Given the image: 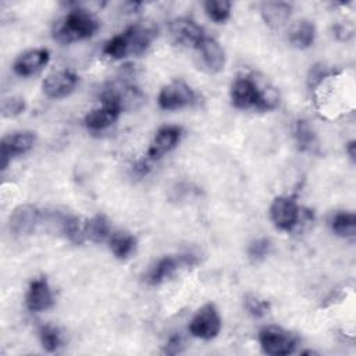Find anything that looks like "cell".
I'll use <instances>...</instances> for the list:
<instances>
[{"instance_id": "obj_25", "label": "cell", "mask_w": 356, "mask_h": 356, "mask_svg": "<svg viewBox=\"0 0 356 356\" xmlns=\"http://www.w3.org/2000/svg\"><path fill=\"white\" fill-rule=\"evenodd\" d=\"M38 334H39L42 348L46 352H50V353L57 352L60 349V346L63 345L61 332L53 324H42L38 330Z\"/></svg>"}, {"instance_id": "obj_24", "label": "cell", "mask_w": 356, "mask_h": 356, "mask_svg": "<svg viewBox=\"0 0 356 356\" xmlns=\"http://www.w3.org/2000/svg\"><path fill=\"white\" fill-rule=\"evenodd\" d=\"M331 228L338 236L352 238L355 236L356 231V216L349 211H339L334 214L331 220Z\"/></svg>"}, {"instance_id": "obj_15", "label": "cell", "mask_w": 356, "mask_h": 356, "mask_svg": "<svg viewBox=\"0 0 356 356\" xmlns=\"http://www.w3.org/2000/svg\"><path fill=\"white\" fill-rule=\"evenodd\" d=\"M49 51L46 49H32L19 54L14 64L13 70L19 76H31L38 74L49 63Z\"/></svg>"}, {"instance_id": "obj_6", "label": "cell", "mask_w": 356, "mask_h": 356, "mask_svg": "<svg viewBox=\"0 0 356 356\" xmlns=\"http://www.w3.org/2000/svg\"><path fill=\"white\" fill-rule=\"evenodd\" d=\"M270 217L281 231H292L300 218V209L291 196H277L270 206Z\"/></svg>"}, {"instance_id": "obj_27", "label": "cell", "mask_w": 356, "mask_h": 356, "mask_svg": "<svg viewBox=\"0 0 356 356\" xmlns=\"http://www.w3.org/2000/svg\"><path fill=\"white\" fill-rule=\"evenodd\" d=\"M103 51L106 56H108L110 58H114V60H121V58L127 57L129 54V50H128V44H127V39H125L124 33L121 32L120 35L113 36L104 44Z\"/></svg>"}, {"instance_id": "obj_32", "label": "cell", "mask_w": 356, "mask_h": 356, "mask_svg": "<svg viewBox=\"0 0 356 356\" xmlns=\"http://www.w3.org/2000/svg\"><path fill=\"white\" fill-rule=\"evenodd\" d=\"M184 348H185L184 338L181 335H172L165 342L163 352L165 355H178V353H181L184 350Z\"/></svg>"}, {"instance_id": "obj_1", "label": "cell", "mask_w": 356, "mask_h": 356, "mask_svg": "<svg viewBox=\"0 0 356 356\" xmlns=\"http://www.w3.org/2000/svg\"><path fill=\"white\" fill-rule=\"evenodd\" d=\"M231 103L239 110L257 108L260 111L274 110L278 106L280 97L274 88H260V85L250 76L236 78L229 90Z\"/></svg>"}, {"instance_id": "obj_9", "label": "cell", "mask_w": 356, "mask_h": 356, "mask_svg": "<svg viewBox=\"0 0 356 356\" xmlns=\"http://www.w3.org/2000/svg\"><path fill=\"white\" fill-rule=\"evenodd\" d=\"M199 67L209 72L217 74L225 65V53L221 44L213 38H204L196 47Z\"/></svg>"}, {"instance_id": "obj_14", "label": "cell", "mask_w": 356, "mask_h": 356, "mask_svg": "<svg viewBox=\"0 0 356 356\" xmlns=\"http://www.w3.org/2000/svg\"><path fill=\"white\" fill-rule=\"evenodd\" d=\"M25 303L31 312H44L53 307L54 296L44 277H39L31 281L26 292Z\"/></svg>"}, {"instance_id": "obj_19", "label": "cell", "mask_w": 356, "mask_h": 356, "mask_svg": "<svg viewBox=\"0 0 356 356\" xmlns=\"http://www.w3.org/2000/svg\"><path fill=\"white\" fill-rule=\"evenodd\" d=\"M316 38V26L309 19H300L289 31V42L298 49H307Z\"/></svg>"}, {"instance_id": "obj_31", "label": "cell", "mask_w": 356, "mask_h": 356, "mask_svg": "<svg viewBox=\"0 0 356 356\" xmlns=\"http://www.w3.org/2000/svg\"><path fill=\"white\" fill-rule=\"evenodd\" d=\"M334 74V70H331L330 67H327L325 64H314L310 71H309V75H307V85L309 88H314L317 86L318 83H321L323 79H325L327 76L332 75Z\"/></svg>"}, {"instance_id": "obj_30", "label": "cell", "mask_w": 356, "mask_h": 356, "mask_svg": "<svg viewBox=\"0 0 356 356\" xmlns=\"http://www.w3.org/2000/svg\"><path fill=\"white\" fill-rule=\"evenodd\" d=\"M25 110V102L19 96H10L1 103V114L4 117H15Z\"/></svg>"}, {"instance_id": "obj_29", "label": "cell", "mask_w": 356, "mask_h": 356, "mask_svg": "<svg viewBox=\"0 0 356 356\" xmlns=\"http://www.w3.org/2000/svg\"><path fill=\"white\" fill-rule=\"evenodd\" d=\"M271 252V241L267 238H257L248 246V256L252 261L257 263L264 260Z\"/></svg>"}, {"instance_id": "obj_16", "label": "cell", "mask_w": 356, "mask_h": 356, "mask_svg": "<svg viewBox=\"0 0 356 356\" xmlns=\"http://www.w3.org/2000/svg\"><path fill=\"white\" fill-rule=\"evenodd\" d=\"M129 54H142L156 38V29L152 25L135 24L124 32Z\"/></svg>"}, {"instance_id": "obj_5", "label": "cell", "mask_w": 356, "mask_h": 356, "mask_svg": "<svg viewBox=\"0 0 356 356\" xmlns=\"http://www.w3.org/2000/svg\"><path fill=\"white\" fill-rule=\"evenodd\" d=\"M221 330V317L213 303L202 306L189 323V331L193 337L210 341L218 335Z\"/></svg>"}, {"instance_id": "obj_26", "label": "cell", "mask_w": 356, "mask_h": 356, "mask_svg": "<svg viewBox=\"0 0 356 356\" xmlns=\"http://www.w3.org/2000/svg\"><path fill=\"white\" fill-rule=\"evenodd\" d=\"M204 11L207 14V17L217 22V24H221V22H225L229 15H231V1H227V0H209V1H204Z\"/></svg>"}, {"instance_id": "obj_33", "label": "cell", "mask_w": 356, "mask_h": 356, "mask_svg": "<svg viewBox=\"0 0 356 356\" xmlns=\"http://www.w3.org/2000/svg\"><path fill=\"white\" fill-rule=\"evenodd\" d=\"M334 33L335 36L339 39V40H348L352 35H353V31L348 26H343V25H337L334 28Z\"/></svg>"}, {"instance_id": "obj_28", "label": "cell", "mask_w": 356, "mask_h": 356, "mask_svg": "<svg viewBox=\"0 0 356 356\" xmlns=\"http://www.w3.org/2000/svg\"><path fill=\"white\" fill-rule=\"evenodd\" d=\"M243 306L245 309L248 310V313L253 317H264L268 312H270V302L266 300V299H261L256 295H252V293H248L245 298H243Z\"/></svg>"}, {"instance_id": "obj_18", "label": "cell", "mask_w": 356, "mask_h": 356, "mask_svg": "<svg viewBox=\"0 0 356 356\" xmlns=\"http://www.w3.org/2000/svg\"><path fill=\"white\" fill-rule=\"evenodd\" d=\"M292 7L285 1H264L260 4V14L271 28L282 26L291 17Z\"/></svg>"}, {"instance_id": "obj_7", "label": "cell", "mask_w": 356, "mask_h": 356, "mask_svg": "<svg viewBox=\"0 0 356 356\" xmlns=\"http://www.w3.org/2000/svg\"><path fill=\"white\" fill-rule=\"evenodd\" d=\"M35 132L32 131H18L10 135H6L0 143V160L1 170H6L8 163L25 153H28L35 143Z\"/></svg>"}, {"instance_id": "obj_20", "label": "cell", "mask_w": 356, "mask_h": 356, "mask_svg": "<svg viewBox=\"0 0 356 356\" xmlns=\"http://www.w3.org/2000/svg\"><path fill=\"white\" fill-rule=\"evenodd\" d=\"M135 246H136L135 236L125 231L111 232L108 238V248L113 252V254L120 260L129 257L134 253Z\"/></svg>"}, {"instance_id": "obj_13", "label": "cell", "mask_w": 356, "mask_h": 356, "mask_svg": "<svg viewBox=\"0 0 356 356\" xmlns=\"http://www.w3.org/2000/svg\"><path fill=\"white\" fill-rule=\"evenodd\" d=\"M182 135V128L178 125H165L160 128L153 140L150 142L147 157L150 160H159L168 152H171L179 142Z\"/></svg>"}, {"instance_id": "obj_2", "label": "cell", "mask_w": 356, "mask_h": 356, "mask_svg": "<svg viewBox=\"0 0 356 356\" xmlns=\"http://www.w3.org/2000/svg\"><path fill=\"white\" fill-rule=\"evenodd\" d=\"M99 21L85 8H74L53 25V38L60 43H72L93 36Z\"/></svg>"}, {"instance_id": "obj_11", "label": "cell", "mask_w": 356, "mask_h": 356, "mask_svg": "<svg viewBox=\"0 0 356 356\" xmlns=\"http://www.w3.org/2000/svg\"><path fill=\"white\" fill-rule=\"evenodd\" d=\"M78 83V76L70 70H58L50 72L42 83L43 93L50 99H61L74 92Z\"/></svg>"}, {"instance_id": "obj_3", "label": "cell", "mask_w": 356, "mask_h": 356, "mask_svg": "<svg viewBox=\"0 0 356 356\" xmlns=\"http://www.w3.org/2000/svg\"><path fill=\"white\" fill-rule=\"evenodd\" d=\"M259 342L266 355L270 356H286L295 352L298 346V338L277 325H267L259 332Z\"/></svg>"}, {"instance_id": "obj_22", "label": "cell", "mask_w": 356, "mask_h": 356, "mask_svg": "<svg viewBox=\"0 0 356 356\" xmlns=\"http://www.w3.org/2000/svg\"><path fill=\"white\" fill-rule=\"evenodd\" d=\"M295 140L298 145V149L300 152H316L318 147L317 136L312 127L309 125L307 121L305 120H298L295 122V129H293Z\"/></svg>"}, {"instance_id": "obj_17", "label": "cell", "mask_w": 356, "mask_h": 356, "mask_svg": "<svg viewBox=\"0 0 356 356\" xmlns=\"http://www.w3.org/2000/svg\"><path fill=\"white\" fill-rule=\"evenodd\" d=\"M120 113L121 111L113 106L102 104V107L90 110L86 114L83 122L85 127L90 131H103L115 122Z\"/></svg>"}, {"instance_id": "obj_34", "label": "cell", "mask_w": 356, "mask_h": 356, "mask_svg": "<svg viewBox=\"0 0 356 356\" xmlns=\"http://www.w3.org/2000/svg\"><path fill=\"white\" fill-rule=\"evenodd\" d=\"M346 152H348L349 157L352 159V161H355V157H356V145H355V140H350V142L346 145Z\"/></svg>"}, {"instance_id": "obj_23", "label": "cell", "mask_w": 356, "mask_h": 356, "mask_svg": "<svg viewBox=\"0 0 356 356\" xmlns=\"http://www.w3.org/2000/svg\"><path fill=\"white\" fill-rule=\"evenodd\" d=\"M61 231L68 238L70 242L75 245H81L86 239L85 234V222L76 216H63L60 220Z\"/></svg>"}, {"instance_id": "obj_10", "label": "cell", "mask_w": 356, "mask_h": 356, "mask_svg": "<svg viewBox=\"0 0 356 356\" xmlns=\"http://www.w3.org/2000/svg\"><path fill=\"white\" fill-rule=\"evenodd\" d=\"M40 221V210L32 204H19L8 218V228L14 236L29 235Z\"/></svg>"}, {"instance_id": "obj_4", "label": "cell", "mask_w": 356, "mask_h": 356, "mask_svg": "<svg viewBox=\"0 0 356 356\" xmlns=\"http://www.w3.org/2000/svg\"><path fill=\"white\" fill-rule=\"evenodd\" d=\"M196 99L195 90L186 82L178 79L161 88L157 103L163 110H178L193 104Z\"/></svg>"}, {"instance_id": "obj_12", "label": "cell", "mask_w": 356, "mask_h": 356, "mask_svg": "<svg viewBox=\"0 0 356 356\" xmlns=\"http://www.w3.org/2000/svg\"><path fill=\"white\" fill-rule=\"evenodd\" d=\"M170 33L172 39L179 44L196 47L204 38L203 28L188 17H179L170 22Z\"/></svg>"}, {"instance_id": "obj_8", "label": "cell", "mask_w": 356, "mask_h": 356, "mask_svg": "<svg viewBox=\"0 0 356 356\" xmlns=\"http://www.w3.org/2000/svg\"><path fill=\"white\" fill-rule=\"evenodd\" d=\"M197 259L193 254H179V256H164L159 259L147 271L146 281L150 285H159L167 278H170L181 266H195Z\"/></svg>"}, {"instance_id": "obj_21", "label": "cell", "mask_w": 356, "mask_h": 356, "mask_svg": "<svg viewBox=\"0 0 356 356\" xmlns=\"http://www.w3.org/2000/svg\"><path fill=\"white\" fill-rule=\"evenodd\" d=\"M85 234L86 239H90L92 242L100 243L104 241H108L111 235L108 220L104 214H96L88 221H85Z\"/></svg>"}]
</instances>
